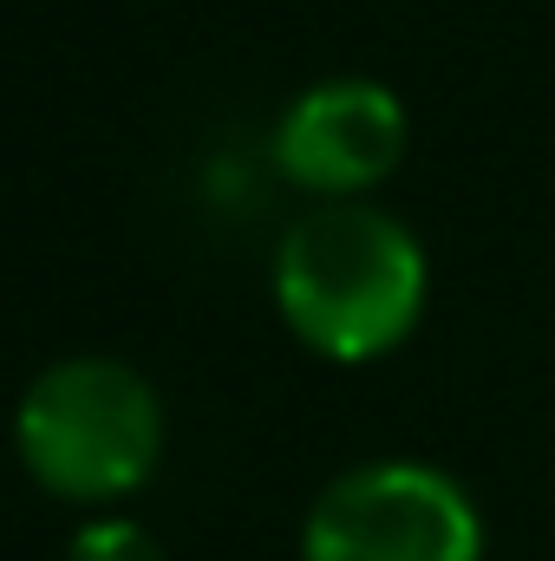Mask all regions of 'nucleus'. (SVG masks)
I'll return each mask as SVG.
<instances>
[{
  "mask_svg": "<svg viewBox=\"0 0 555 561\" xmlns=\"http://www.w3.org/2000/svg\"><path fill=\"white\" fill-rule=\"evenodd\" d=\"M431 262L418 236L380 203H314L275 249V307L287 333L333 359L373 366L424 320Z\"/></svg>",
  "mask_w": 555,
  "mask_h": 561,
  "instance_id": "obj_1",
  "label": "nucleus"
},
{
  "mask_svg": "<svg viewBox=\"0 0 555 561\" xmlns=\"http://www.w3.org/2000/svg\"><path fill=\"white\" fill-rule=\"evenodd\" d=\"M13 450L59 503H118L150 483L163 457V405L138 366L79 353L26 386L13 412Z\"/></svg>",
  "mask_w": 555,
  "mask_h": 561,
  "instance_id": "obj_2",
  "label": "nucleus"
},
{
  "mask_svg": "<svg viewBox=\"0 0 555 561\" xmlns=\"http://www.w3.org/2000/svg\"><path fill=\"white\" fill-rule=\"evenodd\" d=\"M301 561H484V516L451 470L380 457L314 496Z\"/></svg>",
  "mask_w": 555,
  "mask_h": 561,
  "instance_id": "obj_3",
  "label": "nucleus"
},
{
  "mask_svg": "<svg viewBox=\"0 0 555 561\" xmlns=\"http://www.w3.org/2000/svg\"><path fill=\"white\" fill-rule=\"evenodd\" d=\"M406 144H412V118L393 85L320 79L281 112L275 170L320 203H360L406 163Z\"/></svg>",
  "mask_w": 555,
  "mask_h": 561,
  "instance_id": "obj_4",
  "label": "nucleus"
},
{
  "mask_svg": "<svg viewBox=\"0 0 555 561\" xmlns=\"http://www.w3.org/2000/svg\"><path fill=\"white\" fill-rule=\"evenodd\" d=\"M66 561H163V549H157V536L138 529V523H125V516H99V523H86V529L72 536Z\"/></svg>",
  "mask_w": 555,
  "mask_h": 561,
  "instance_id": "obj_5",
  "label": "nucleus"
}]
</instances>
